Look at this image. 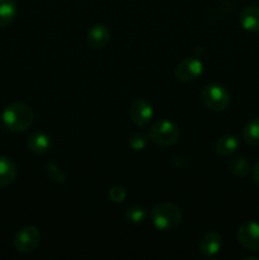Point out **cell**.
I'll list each match as a JSON object with an SVG mask.
<instances>
[{
    "label": "cell",
    "instance_id": "cell-14",
    "mask_svg": "<svg viewBox=\"0 0 259 260\" xmlns=\"http://www.w3.org/2000/svg\"><path fill=\"white\" fill-rule=\"evenodd\" d=\"M239 149V140L234 135H225L216 144V151L220 156L228 157L235 154Z\"/></svg>",
    "mask_w": 259,
    "mask_h": 260
},
{
    "label": "cell",
    "instance_id": "cell-1",
    "mask_svg": "<svg viewBox=\"0 0 259 260\" xmlns=\"http://www.w3.org/2000/svg\"><path fill=\"white\" fill-rule=\"evenodd\" d=\"M2 122L5 129L10 132H24L35 122V113L28 104L10 103L2 114Z\"/></svg>",
    "mask_w": 259,
    "mask_h": 260
},
{
    "label": "cell",
    "instance_id": "cell-2",
    "mask_svg": "<svg viewBox=\"0 0 259 260\" xmlns=\"http://www.w3.org/2000/svg\"><path fill=\"white\" fill-rule=\"evenodd\" d=\"M150 217L155 228L161 231H170L182 222V211L174 203L164 202L152 208Z\"/></svg>",
    "mask_w": 259,
    "mask_h": 260
},
{
    "label": "cell",
    "instance_id": "cell-7",
    "mask_svg": "<svg viewBox=\"0 0 259 260\" xmlns=\"http://www.w3.org/2000/svg\"><path fill=\"white\" fill-rule=\"evenodd\" d=\"M238 241L246 250H259V223L250 221L240 226L238 231Z\"/></svg>",
    "mask_w": 259,
    "mask_h": 260
},
{
    "label": "cell",
    "instance_id": "cell-12",
    "mask_svg": "<svg viewBox=\"0 0 259 260\" xmlns=\"http://www.w3.org/2000/svg\"><path fill=\"white\" fill-rule=\"evenodd\" d=\"M241 27L249 32H259V7H246L240 13Z\"/></svg>",
    "mask_w": 259,
    "mask_h": 260
},
{
    "label": "cell",
    "instance_id": "cell-23",
    "mask_svg": "<svg viewBox=\"0 0 259 260\" xmlns=\"http://www.w3.org/2000/svg\"><path fill=\"white\" fill-rule=\"evenodd\" d=\"M258 212H259V210H258Z\"/></svg>",
    "mask_w": 259,
    "mask_h": 260
},
{
    "label": "cell",
    "instance_id": "cell-16",
    "mask_svg": "<svg viewBox=\"0 0 259 260\" xmlns=\"http://www.w3.org/2000/svg\"><path fill=\"white\" fill-rule=\"evenodd\" d=\"M229 170L236 178H244L250 172V164L245 156H236L229 161Z\"/></svg>",
    "mask_w": 259,
    "mask_h": 260
},
{
    "label": "cell",
    "instance_id": "cell-20",
    "mask_svg": "<svg viewBox=\"0 0 259 260\" xmlns=\"http://www.w3.org/2000/svg\"><path fill=\"white\" fill-rule=\"evenodd\" d=\"M128 145L131 146V149H134L135 151H141L146 147L147 145V137L144 134H135L130 137Z\"/></svg>",
    "mask_w": 259,
    "mask_h": 260
},
{
    "label": "cell",
    "instance_id": "cell-3",
    "mask_svg": "<svg viewBox=\"0 0 259 260\" xmlns=\"http://www.w3.org/2000/svg\"><path fill=\"white\" fill-rule=\"evenodd\" d=\"M179 128L175 123L168 119H160L155 122L150 128V139L156 145L163 147L172 146L179 140Z\"/></svg>",
    "mask_w": 259,
    "mask_h": 260
},
{
    "label": "cell",
    "instance_id": "cell-10",
    "mask_svg": "<svg viewBox=\"0 0 259 260\" xmlns=\"http://www.w3.org/2000/svg\"><path fill=\"white\" fill-rule=\"evenodd\" d=\"M221 246H222V238H221V235L215 233V231H211V233H207L203 235L198 248H200V251L202 255L215 256L216 254H218Z\"/></svg>",
    "mask_w": 259,
    "mask_h": 260
},
{
    "label": "cell",
    "instance_id": "cell-21",
    "mask_svg": "<svg viewBox=\"0 0 259 260\" xmlns=\"http://www.w3.org/2000/svg\"><path fill=\"white\" fill-rule=\"evenodd\" d=\"M109 198L116 203L123 202L124 198H126V190H124V188L116 185V187L111 188V190H109Z\"/></svg>",
    "mask_w": 259,
    "mask_h": 260
},
{
    "label": "cell",
    "instance_id": "cell-15",
    "mask_svg": "<svg viewBox=\"0 0 259 260\" xmlns=\"http://www.w3.org/2000/svg\"><path fill=\"white\" fill-rule=\"evenodd\" d=\"M17 15V4L14 0H0V28L8 27Z\"/></svg>",
    "mask_w": 259,
    "mask_h": 260
},
{
    "label": "cell",
    "instance_id": "cell-17",
    "mask_svg": "<svg viewBox=\"0 0 259 260\" xmlns=\"http://www.w3.org/2000/svg\"><path fill=\"white\" fill-rule=\"evenodd\" d=\"M243 136L245 141L251 146H259V117L253 118L245 124L243 131Z\"/></svg>",
    "mask_w": 259,
    "mask_h": 260
},
{
    "label": "cell",
    "instance_id": "cell-8",
    "mask_svg": "<svg viewBox=\"0 0 259 260\" xmlns=\"http://www.w3.org/2000/svg\"><path fill=\"white\" fill-rule=\"evenodd\" d=\"M130 117L136 126H146L154 117V109L150 102L139 98L130 106Z\"/></svg>",
    "mask_w": 259,
    "mask_h": 260
},
{
    "label": "cell",
    "instance_id": "cell-9",
    "mask_svg": "<svg viewBox=\"0 0 259 260\" xmlns=\"http://www.w3.org/2000/svg\"><path fill=\"white\" fill-rule=\"evenodd\" d=\"M109 38H111V32H109L108 27L102 23L91 25L86 35V41H88L89 46L96 48V50L103 48L109 42Z\"/></svg>",
    "mask_w": 259,
    "mask_h": 260
},
{
    "label": "cell",
    "instance_id": "cell-6",
    "mask_svg": "<svg viewBox=\"0 0 259 260\" xmlns=\"http://www.w3.org/2000/svg\"><path fill=\"white\" fill-rule=\"evenodd\" d=\"M174 73L180 81L190 83V81L197 80L202 75L203 63L202 61L196 57H187L175 66Z\"/></svg>",
    "mask_w": 259,
    "mask_h": 260
},
{
    "label": "cell",
    "instance_id": "cell-19",
    "mask_svg": "<svg viewBox=\"0 0 259 260\" xmlns=\"http://www.w3.org/2000/svg\"><path fill=\"white\" fill-rule=\"evenodd\" d=\"M45 172H46V174H47L48 177L53 180V182H56V183H65L66 182V177H65V174H63V172L60 169V168L56 167L53 162H51V161L46 162Z\"/></svg>",
    "mask_w": 259,
    "mask_h": 260
},
{
    "label": "cell",
    "instance_id": "cell-11",
    "mask_svg": "<svg viewBox=\"0 0 259 260\" xmlns=\"http://www.w3.org/2000/svg\"><path fill=\"white\" fill-rule=\"evenodd\" d=\"M28 150L36 155H43L51 149V137L46 132L37 131L27 141Z\"/></svg>",
    "mask_w": 259,
    "mask_h": 260
},
{
    "label": "cell",
    "instance_id": "cell-4",
    "mask_svg": "<svg viewBox=\"0 0 259 260\" xmlns=\"http://www.w3.org/2000/svg\"><path fill=\"white\" fill-rule=\"evenodd\" d=\"M202 102L211 111L221 112L228 108L230 103V94L226 90L225 86L220 84L211 83L203 88Z\"/></svg>",
    "mask_w": 259,
    "mask_h": 260
},
{
    "label": "cell",
    "instance_id": "cell-22",
    "mask_svg": "<svg viewBox=\"0 0 259 260\" xmlns=\"http://www.w3.org/2000/svg\"><path fill=\"white\" fill-rule=\"evenodd\" d=\"M253 180L259 185V161L254 165L253 169Z\"/></svg>",
    "mask_w": 259,
    "mask_h": 260
},
{
    "label": "cell",
    "instance_id": "cell-5",
    "mask_svg": "<svg viewBox=\"0 0 259 260\" xmlns=\"http://www.w3.org/2000/svg\"><path fill=\"white\" fill-rule=\"evenodd\" d=\"M41 241V233L35 226H24L14 235L13 244L19 253H32Z\"/></svg>",
    "mask_w": 259,
    "mask_h": 260
},
{
    "label": "cell",
    "instance_id": "cell-18",
    "mask_svg": "<svg viewBox=\"0 0 259 260\" xmlns=\"http://www.w3.org/2000/svg\"><path fill=\"white\" fill-rule=\"evenodd\" d=\"M146 216V210L141 206H132L126 211V220L131 223H142Z\"/></svg>",
    "mask_w": 259,
    "mask_h": 260
},
{
    "label": "cell",
    "instance_id": "cell-13",
    "mask_svg": "<svg viewBox=\"0 0 259 260\" xmlns=\"http://www.w3.org/2000/svg\"><path fill=\"white\" fill-rule=\"evenodd\" d=\"M17 177V167L7 156H0V188L8 187Z\"/></svg>",
    "mask_w": 259,
    "mask_h": 260
}]
</instances>
